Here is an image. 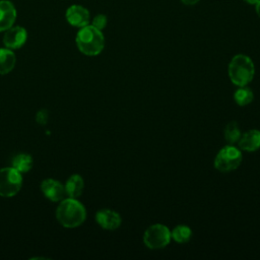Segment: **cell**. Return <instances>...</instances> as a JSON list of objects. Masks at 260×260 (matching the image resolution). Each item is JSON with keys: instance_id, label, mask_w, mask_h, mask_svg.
Returning <instances> with one entry per match:
<instances>
[{"instance_id": "obj_1", "label": "cell", "mask_w": 260, "mask_h": 260, "mask_svg": "<svg viewBox=\"0 0 260 260\" xmlns=\"http://www.w3.org/2000/svg\"><path fill=\"white\" fill-rule=\"evenodd\" d=\"M57 220L68 229L80 225L86 218L84 206L76 198H67L61 201L56 209Z\"/></svg>"}, {"instance_id": "obj_2", "label": "cell", "mask_w": 260, "mask_h": 260, "mask_svg": "<svg viewBox=\"0 0 260 260\" xmlns=\"http://www.w3.org/2000/svg\"><path fill=\"white\" fill-rule=\"evenodd\" d=\"M75 41L78 50L87 56L99 55L105 47V38L102 30L91 24L80 27Z\"/></svg>"}, {"instance_id": "obj_3", "label": "cell", "mask_w": 260, "mask_h": 260, "mask_svg": "<svg viewBox=\"0 0 260 260\" xmlns=\"http://www.w3.org/2000/svg\"><path fill=\"white\" fill-rule=\"evenodd\" d=\"M228 72L229 77L234 84L245 86L250 83L254 77V63L247 55L238 54L231 60Z\"/></svg>"}, {"instance_id": "obj_4", "label": "cell", "mask_w": 260, "mask_h": 260, "mask_svg": "<svg viewBox=\"0 0 260 260\" xmlns=\"http://www.w3.org/2000/svg\"><path fill=\"white\" fill-rule=\"evenodd\" d=\"M22 185V176L13 167L0 169V196H15Z\"/></svg>"}, {"instance_id": "obj_5", "label": "cell", "mask_w": 260, "mask_h": 260, "mask_svg": "<svg viewBox=\"0 0 260 260\" xmlns=\"http://www.w3.org/2000/svg\"><path fill=\"white\" fill-rule=\"evenodd\" d=\"M242 162V152L239 148L228 145L222 147L214 159V168L221 173H229L236 170Z\"/></svg>"}, {"instance_id": "obj_6", "label": "cell", "mask_w": 260, "mask_h": 260, "mask_svg": "<svg viewBox=\"0 0 260 260\" xmlns=\"http://www.w3.org/2000/svg\"><path fill=\"white\" fill-rule=\"evenodd\" d=\"M171 239L170 230L160 223L148 226L143 235V242L149 249H161L169 245Z\"/></svg>"}, {"instance_id": "obj_7", "label": "cell", "mask_w": 260, "mask_h": 260, "mask_svg": "<svg viewBox=\"0 0 260 260\" xmlns=\"http://www.w3.org/2000/svg\"><path fill=\"white\" fill-rule=\"evenodd\" d=\"M5 35L3 37V43L6 48L10 50H15L21 48L27 39V32L22 26H11L7 30H5Z\"/></svg>"}, {"instance_id": "obj_8", "label": "cell", "mask_w": 260, "mask_h": 260, "mask_svg": "<svg viewBox=\"0 0 260 260\" xmlns=\"http://www.w3.org/2000/svg\"><path fill=\"white\" fill-rule=\"evenodd\" d=\"M41 190L45 197L53 202L62 200L66 194L65 186H63L59 181L54 180L52 178L45 179L42 182Z\"/></svg>"}, {"instance_id": "obj_9", "label": "cell", "mask_w": 260, "mask_h": 260, "mask_svg": "<svg viewBox=\"0 0 260 260\" xmlns=\"http://www.w3.org/2000/svg\"><path fill=\"white\" fill-rule=\"evenodd\" d=\"M95 220L101 228L108 231L117 230L122 222L120 214L108 208L99 210L95 214Z\"/></svg>"}, {"instance_id": "obj_10", "label": "cell", "mask_w": 260, "mask_h": 260, "mask_svg": "<svg viewBox=\"0 0 260 260\" xmlns=\"http://www.w3.org/2000/svg\"><path fill=\"white\" fill-rule=\"evenodd\" d=\"M89 11L80 5H72L66 11L67 21L76 27H83L89 23Z\"/></svg>"}, {"instance_id": "obj_11", "label": "cell", "mask_w": 260, "mask_h": 260, "mask_svg": "<svg viewBox=\"0 0 260 260\" xmlns=\"http://www.w3.org/2000/svg\"><path fill=\"white\" fill-rule=\"evenodd\" d=\"M16 19V9L7 0H0V31L10 28Z\"/></svg>"}, {"instance_id": "obj_12", "label": "cell", "mask_w": 260, "mask_h": 260, "mask_svg": "<svg viewBox=\"0 0 260 260\" xmlns=\"http://www.w3.org/2000/svg\"><path fill=\"white\" fill-rule=\"evenodd\" d=\"M239 148L245 151H255L260 148V131L252 129L241 135L238 141Z\"/></svg>"}, {"instance_id": "obj_13", "label": "cell", "mask_w": 260, "mask_h": 260, "mask_svg": "<svg viewBox=\"0 0 260 260\" xmlns=\"http://www.w3.org/2000/svg\"><path fill=\"white\" fill-rule=\"evenodd\" d=\"M84 182L81 176L72 175L68 178L65 184V192L70 198H78L83 191Z\"/></svg>"}, {"instance_id": "obj_14", "label": "cell", "mask_w": 260, "mask_h": 260, "mask_svg": "<svg viewBox=\"0 0 260 260\" xmlns=\"http://www.w3.org/2000/svg\"><path fill=\"white\" fill-rule=\"evenodd\" d=\"M16 63L15 54L8 48L0 49V75L8 74Z\"/></svg>"}, {"instance_id": "obj_15", "label": "cell", "mask_w": 260, "mask_h": 260, "mask_svg": "<svg viewBox=\"0 0 260 260\" xmlns=\"http://www.w3.org/2000/svg\"><path fill=\"white\" fill-rule=\"evenodd\" d=\"M32 164V157L28 153H18L12 158V167L21 174L30 171Z\"/></svg>"}, {"instance_id": "obj_16", "label": "cell", "mask_w": 260, "mask_h": 260, "mask_svg": "<svg viewBox=\"0 0 260 260\" xmlns=\"http://www.w3.org/2000/svg\"><path fill=\"white\" fill-rule=\"evenodd\" d=\"M191 237H192V231L188 225H185V224L177 225L171 232V238L180 244L189 242Z\"/></svg>"}, {"instance_id": "obj_17", "label": "cell", "mask_w": 260, "mask_h": 260, "mask_svg": "<svg viewBox=\"0 0 260 260\" xmlns=\"http://www.w3.org/2000/svg\"><path fill=\"white\" fill-rule=\"evenodd\" d=\"M253 98H254L253 91L251 90V88L247 87L246 85L245 86H240L234 94L235 102L239 106H242V107L249 105L253 101Z\"/></svg>"}, {"instance_id": "obj_18", "label": "cell", "mask_w": 260, "mask_h": 260, "mask_svg": "<svg viewBox=\"0 0 260 260\" xmlns=\"http://www.w3.org/2000/svg\"><path fill=\"white\" fill-rule=\"evenodd\" d=\"M241 135H242V133H241L240 127H239L237 122H235V121L230 122L225 126V128H224V138L229 143L234 144V143L238 142Z\"/></svg>"}, {"instance_id": "obj_19", "label": "cell", "mask_w": 260, "mask_h": 260, "mask_svg": "<svg viewBox=\"0 0 260 260\" xmlns=\"http://www.w3.org/2000/svg\"><path fill=\"white\" fill-rule=\"evenodd\" d=\"M107 21H108V20H107V16H106V15H104V14H98V15H95L94 18L92 19L91 25L94 26L95 28L102 30V29H104V28L106 27Z\"/></svg>"}, {"instance_id": "obj_20", "label": "cell", "mask_w": 260, "mask_h": 260, "mask_svg": "<svg viewBox=\"0 0 260 260\" xmlns=\"http://www.w3.org/2000/svg\"><path fill=\"white\" fill-rule=\"evenodd\" d=\"M48 120H49V112L47 110L42 109V110L38 111V113L36 115V121L38 124L46 125Z\"/></svg>"}, {"instance_id": "obj_21", "label": "cell", "mask_w": 260, "mask_h": 260, "mask_svg": "<svg viewBox=\"0 0 260 260\" xmlns=\"http://www.w3.org/2000/svg\"><path fill=\"white\" fill-rule=\"evenodd\" d=\"M199 0H181V2L185 5H188V6H191V5H195Z\"/></svg>"}, {"instance_id": "obj_22", "label": "cell", "mask_w": 260, "mask_h": 260, "mask_svg": "<svg viewBox=\"0 0 260 260\" xmlns=\"http://www.w3.org/2000/svg\"><path fill=\"white\" fill-rule=\"evenodd\" d=\"M255 10H256V13L257 15L260 17V0L257 2V4L255 5Z\"/></svg>"}, {"instance_id": "obj_23", "label": "cell", "mask_w": 260, "mask_h": 260, "mask_svg": "<svg viewBox=\"0 0 260 260\" xmlns=\"http://www.w3.org/2000/svg\"><path fill=\"white\" fill-rule=\"evenodd\" d=\"M247 4H250V5H256L257 4V2L259 1V0H244Z\"/></svg>"}]
</instances>
